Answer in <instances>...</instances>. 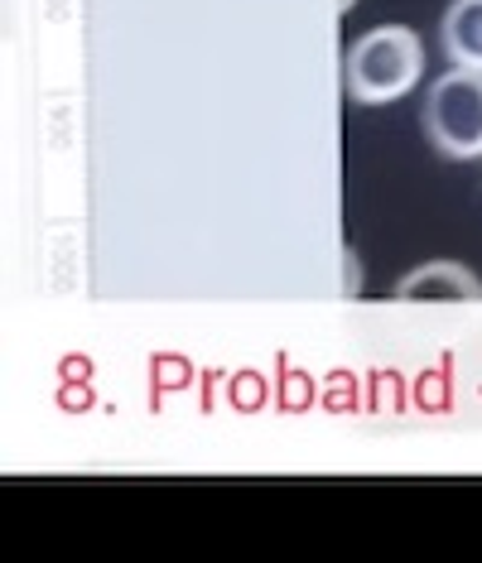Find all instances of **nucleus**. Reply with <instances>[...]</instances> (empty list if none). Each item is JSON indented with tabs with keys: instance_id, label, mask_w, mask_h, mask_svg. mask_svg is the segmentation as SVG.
Segmentation results:
<instances>
[{
	"instance_id": "f257e3e1",
	"label": "nucleus",
	"mask_w": 482,
	"mask_h": 563,
	"mask_svg": "<svg viewBox=\"0 0 482 563\" xmlns=\"http://www.w3.org/2000/svg\"><path fill=\"white\" fill-rule=\"evenodd\" d=\"M420 73H425V44L405 24H376V30L358 34V44L342 58V82L366 107L405 97L420 82Z\"/></svg>"
},
{
	"instance_id": "f03ea898",
	"label": "nucleus",
	"mask_w": 482,
	"mask_h": 563,
	"mask_svg": "<svg viewBox=\"0 0 482 563\" xmlns=\"http://www.w3.org/2000/svg\"><path fill=\"white\" fill-rule=\"evenodd\" d=\"M425 135L439 155H482V68H449L425 97Z\"/></svg>"
},
{
	"instance_id": "20e7f679",
	"label": "nucleus",
	"mask_w": 482,
	"mask_h": 563,
	"mask_svg": "<svg viewBox=\"0 0 482 563\" xmlns=\"http://www.w3.org/2000/svg\"><path fill=\"white\" fill-rule=\"evenodd\" d=\"M439 40L459 68H482V0H453L439 24Z\"/></svg>"
},
{
	"instance_id": "39448f33",
	"label": "nucleus",
	"mask_w": 482,
	"mask_h": 563,
	"mask_svg": "<svg viewBox=\"0 0 482 563\" xmlns=\"http://www.w3.org/2000/svg\"><path fill=\"white\" fill-rule=\"evenodd\" d=\"M348 5H352V0H338V10H348Z\"/></svg>"
},
{
	"instance_id": "7ed1b4c3",
	"label": "nucleus",
	"mask_w": 482,
	"mask_h": 563,
	"mask_svg": "<svg viewBox=\"0 0 482 563\" xmlns=\"http://www.w3.org/2000/svg\"><path fill=\"white\" fill-rule=\"evenodd\" d=\"M401 303H482V279L453 261H429L396 285Z\"/></svg>"
}]
</instances>
